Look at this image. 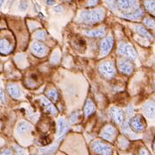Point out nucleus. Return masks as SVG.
<instances>
[{"label": "nucleus", "mask_w": 155, "mask_h": 155, "mask_svg": "<svg viewBox=\"0 0 155 155\" xmlns=\"http://www.w3.org/2000/svg\"><path fill=\"white\" fill-rule=\"evenodd\" d=\"M45 155H49V154H45Z\"/></svg>", "instance_id": "obj_38"}, {"label": "nucleus", "mask_w": 155, "mask_h": 155, "mask_svg": "<svg viewBox=\"0 0 155 155\" xmlns=\"http://www.w3.org/2000/svg\"><path fill=\"white\" fill-rule=\"evenodd\" d=\"M41 100V103L44 106V107L45 108V110L48 112V113H51V114H56L58 113V110L56 109V107L54 106V105L50 101V99H46L45 97H41L40 98Z\"/></svg>", "instance_id": "obj_12"}, {"label": "nucleus", "mask_w": 155, "mask_h": 155, "mask_svg": "<svg viewBox=\"0 0 155 155\" xmlns=\"http://www.w3.org/2000/svg\"><path fill=\"white\" fill-rule=\"evenodd\" d=\"M105 18V12L102 9H97L92 11H85L80 13V20L86 24H94L103 20Z\"/></svg>", "instance_id": "obj_1"}, {"label": "nucleus", "mask_w": 155, "mask_h": 155, "mask_svg": "<svg viewBox=\"0 0 155 155\" xmlns=\"http://www.w3.org/2000/svg\"><path fill=\"white\" fill-rule=\"evenodd\" d=\"M117 134H118L117 130L113 126H106L103 129V131L101 133V136L103 139H105L106 140L112 141L116 137Z\"/></svg>", "instance_id": "obj_10"}, {"label": "nucleus", "mask_w": 155, "mask_h": 155, "mask_svg": "<svg viewBox=\"0 0 155 155\" xmlns=\"http://www.w3.org/2000/svg\"><path fill=\"white\" fill-rule=\"evenodd\" d=\"M85 34L89 37H92V38H101V37H104L106 35V30L105 28L92 30V31L85 32Z\"/></svg>", "instance_id": "obj_19"}, {"label": "nucleus", "mask_w": 155, "mask_h": 155, "mask_svg": "<svg viewBox=\"0 0 155 155\" xmlns=\"http://www.w3.org/2000/svg\"><path fill=\"white\" fill-rule=\"evenodd\" d=\"M98 2H99V0H89V2H88V5H89V6H93V5H97V4H98Z\"/></svg>", "instance_id": "obj_33"}, {"label": "nucleus", "mask_w": 155, "mask_h": 155, "mask_svg": "<svg viewBox=\"0 0 155 155\" xmlns=\"http://www.w3.org/2000/svg\"><path fill=\"white\" fill-rule=\"evenodd\" d=\"M31 129V125L26 122V121H21L18 125V133L19 134H24L26 133Z\"/></svg>", "instance_id": "obj_20"}, {"label": "nucleus", "mask_w": 155, "mask_h": 155, "mask_svg": "<svg viewBox=\"0 0 155 155\" xmlns=\"http://www.w3.org/2000/svg\"><path fill=\"white\" fill-rule=\"evenodd\" d=\"M95 112V105L93 104L91 99H87L85 102V108H84V113L86 117L91 116L92 113Z\"/></svg>", "instance_id": "obj_18"}, {"label": "nucleus", "mask_w": 155, "mask_h": 155, "mask_svg": "<svg viewBox=\"0 0 155 155\" xmlns=\"http://www.w3.org/2000/svg\"><path fill=\"white\" fill-rule=\"evenodd\" d=\"M99 70L100 71V73L104 77L107 78H113L116 73L114 64L113 62H110V61H105L102 64H100Z\"/></svg>", "instance_id": "obj_3"}, {"label": "nucleus", "mask_w": 155, "mask_h": 155, "mask_svg": "<svg viewBox=\"0 0 155 155\" xmlns=\"http://www.w3.org/2000/svg\"><path fill=\"white\" fill-rule=\"evenodd\" d=\"M154 1H153V0H147L145 2V6L151 12H154Z\"/></svg>", "instance_id": "obj_24"}, {"label": "nucleus", "mask_w": 155, "mask_h": 155, "mask_svg": "<svg viewBox=\"0 0 155 155\" xmlns=\"http://www.w3.org/2000/svg\"><path fill=\"white\" fill-rule=\"evenodd\" d=\"M110 114L118 125H122L124 123L125 113L123 112V110H121L118 107H112L110 109Z\"/></svg>", "instance_id": "obj_8"}, {"label": "nucleus", "mask_w": 155, "mask_h": 155, "mask_svg": "<svg viewBox=\"0 0 155 155\" xmlns=\"http://www.w3.org/2000/svg\"><path fill=\"white\" fill-rule=\"evenodd\" d=\"M130 127L135 133H141L146 128V123L141 116H134L130 120Z\"/></svg>", "instance_id": "obj_6"}, {"label": "nucleus", "mask_w": 155, "mask_h": 155, "mask_svg": "<svg viewBox=\"0 0 155 155\" xmlns=\"http://www.w3.org/2000/svg\"><path fill=\"white\" fill-rule=\"evenodd\" d=\"M15 151L17 155H26V151L18 146H15Z\"/></svg>", "instance_id": "obj_27"}, {"label": "nucleus", "mask_w": 155, "mask_h": 155, "mask_svg": "<svg viewBox=\"0 0 155 155\" xmlns=\"http://www.w3.org/2000/svg\"><path fill=\"white\" fill-rule=\"evenodd\" d=\"M136 31H137L138 33H140L143 37H146V38H152V36L150 35V33L143 26H141V25L136 26Z\"/></svg>", "instance_id": "obj_23"}, {"label": "nucleus", "mask_w": 155, "mask_h": 155, "mask_svg": "<svg viewBox=\"0 0 155 155\" xmlns=\"http://www.w3.org/2000/svg\"><path fill=\"white\" fill-rule=\"evenodd\" d=\"M19 8L21 9V11H25L27 8V3L26 2H21V4L19 5Z\"/></svg>", "instance_id": "obj_32"}, {"label": "nucleus", "mask_w": 155, "mask_h": 155, "mask_svg": "<svg viewBox=\"0 0 155 155\" xmlns=\"http://www.w3.org/2000/svg\"><path fill=\"white\" fill-rule=\"evenodd\" d=\"M7 90L9 94L11 95V97H12L13 99H19L20 98L21 91H20V88L18 87V85L11 84V85H8Z\"/></svg>", "instance_id": "obj_13"}, {"label": "nucleus", "mask_w": 155, "mask_h": 155, "mask_svg": "<svg viewBox=\"0 0 155 155\" xmlns=\"http://www.w3.org/2000/svg\"><path fill=\"white\" fill-rule=\"evenodd\" d=\"M0 155H12V152L10 149H4L1 153Z\"/></svg>", "instance_id": "obj_30"}, {"label": "nucleus", "mask_w": 155, "mask_h": 155, "mask_svg": "<svg viewBox=\"0 0 155 155\" xmlns=\"http://www.w3.org/2000/svg\"><path fill=\"white\" fill-rule=\"evenodd\" d=\"M47 94V98L50 99L51 100H53V101H57L58 99V92L55 89H50L46 92Z\"/></svg>", "instance_id": "obj_22"}, {"label": "nucleus", "mask_w": 155, "mask_h": 155, "mask_svg": "<svg viewBox=\"0 0 155 155\" xmlns=\"http://www.w3.org/2000/svg\"><path fill=\"white\" fill-rule=\"evenodd\" d=\"M12 46L6 38L0 39V53L8 54L12 51Z\"/></svg>", "instance_id": "obj_14"}, {"label": "nucleus", "mask_w": 155, "mask_h": 155, "mask_svg": "<svg viewBox=\"0 0 155 155\" xmlns=\"http://www.w3.org/2000/svg\"><path fill=\"white\" fill-rule=\"evenodd\" d=\"M119 8L125 12H132L138 9V0H118Z\"/></svg>", "instance_id": "obj_5"}, {"label": "nucleus", "mask_w": 155, "mask_h": 155, "mask_svg": "<svg viewBox=\"0 0 155 155\" xmlns=\"http://www.w3.org/2000/svg\"><path fill=\"white\" fill-rule=\"evenodd\" d=\"M54 3H55V0H47V1H46V4H47L48 5H52Z\"/></svg>", "instance_id": "obj_36"}, {"label": "nucleus", "mask_w": 155, "mask_h": 155, "mask_svg": "<svg viewBox=\"0 0 155 155\" xmlns=\"http://www.w3.org/2000/svg\"><path fill=\"white\" fill-rule=\"evenodd\" d=\"M92 151L99 155H112L113 154V147L102 141H94L92 145Z\"/></svg>", "instance_id": "obj_2"}, {"label": "nucleus", "mask_w": 155, "mask_h": 155, "mask_svg": "<svg viewBox=\"0 0 155 155\" xmlns=\"http://www.w3.org/2000/svg\"><path fill=\"white\" fill-rule=\"evenodd\" d=\"M5 1V0H0V8L3 6V5H4Z\"/></svg>", "instance_id": "obj_37"}, {"label": "nucleus", "mask_w": 155, "mask_h": 155, "mask_svg": "<svg viewBox=\"0 0 155 155\" xmlns=\"http://www.w3.org/2000/svg\"><path fill=\"white\" fill-rule=\"evenodd\" d=\"M142 16H143V11H142V9H140V8L136 9L135 11L132 12L126 13V14L123 15V17H124V18H128V19H132V20H137V19H140Z\"/></svg>", "instance_id": "obj_17"}, {"label": "nucleus", "mask_w": 155, "mask_h": 155, "mask_svg": "<svg viewBox=\"0 0 155 155\" xmlns=\"http://www.w3.org/2000/svg\"><path fill=\"white\" fill-rule=\"evenodd\" d=\"M59 60H60V52H59V51H56L52 54L51 58V63L58 64L59 62Z\"/></svg>", "instance_id": "obj_25"}, {"label": "nucleus", "mask_w": 155, "mask_h": 155, "mask_svg": "<svg viewBox=\"0 0 155 155\" xmlns=\"http://www.w3.org/2000/svg\"><path fill=\"white\" fill-rule=\"evenodd\" d=\"M144 112L146 115L149 118H153L154 117L155 108L154 102L153 101H148L144 105Z\"/></svg>", "instance_id": "obj_15"}, {"label": "nucleus", "mask_w": 155, "mask_h": 155, "mask_svg": "<svg viewBox=\"0 0 155 155\" xmlns=\"http://www.w3.org/2000/svg\"><path fill=\"white\" fill-rule=\"evenodd\" d=\"M78 119V114L77 113H73L71 116L70 118V122L71 124H73V123H75V122H77Z\"/></svg>", "instance_id": "obj_29"}, {"label": "nucleus", "mask_w": 155, "mask_h": 155, "mask_svg": "<svg viewBox=\"0 0 155 155\" xmlns=\"http://www.w3.org/2000/svg\"><path fill=\"white\" fill-rule=\"evenodd\" d=\"M5 92H4V91L0 88V101H1L2 103H4V102H5Z\"/></svg>", "instance_id": "obj_31"}, {"label": "nucleus", "mask_w": 155, "mask_h": 155, "mask_svg": "<svg viewBox=\"0 0 155 155\" xmlns=\"http://www.w3.org/2000/svg\"><path fill=\"white\" fill-rule=\"evenodd\" d=\"M57 149H58V145H52L48 147L41 148L40 152L43 153H45V154H51V153H53L54 152H56Z\"/></svg>", "instance_id": "obj_21"}, {"label": "nucleus", "mask_w": 155, "mask_h": 155, "mask_svg": "<svg viewBox=\"0 0 155 155\" xmlns=\"http://www.w3.org/2000/svg\"><path fill=\"white\" fill-rule=\"evenodd\" d=\"M118 52L120 55L127 57L130 59H135L137 58V52L133 45L129 44H120L118 49Z\"/></svg>", "instance_id": "obj_4"}, {"label": "nucleus", "mask_w": 155, "mask_h": 155, "mask_svg": "<svg viewBox=\"0 0 155 155\" xmlns=\"http://www.w3.org/2000/svg\"><path fill=\"white\" fill-rule=\"evenodd\" d=\"M67 130V123L64 120V118H60L58 121V137L60 138L61 136H63L65 134Z\"/></svg>", "instance_id": "obj_16"}, {"label": "nucleus", "mask_w": 155, "mask_h": 155, "mask_svg": "<svg viewBox=\"0 0 155 155\" xmlns=\"http://www.w3.org/2000/svg\"><path fill=\"white\" fill-rule=\"evenodd\" d=\"M54 11H55V12H62V11H63V7H62L61 5H58V6H56V7H55Z\"/></svg>", "instance_id": "obj_35"}, {"label": "nucleus", "mask_w": 155, "mask_h": 155, "mask_svg": "<svg viewBox=\"0 0 155 155\" xmlns=\"http://www.w3.org/2000/svg\"><path fill=\"white\" fill-rule=\"evenodd\" d=\"M31 50L32 52L38 57L45 56L48 52V48L45 45L38 42L33 43V45H31Z\"/></svg>", "instance_id": "obj_9"}, {"label": "nucleus", "mask_w": 155, "mask_h": 155, "mask_svg": "<svg viewBox=\"0 0 155 155\" xmlns=\"http://www.w3.org/2000/svg\"><path fill=\"white\" fill-rule=\"evenodd\" d=\"M45 37H46V33H45V31H38L35 34L36 38H38V39H39V40L45 39Z\"/></svg>", "instance_id": "obj_26"}, {"label": "nucleus", "mask_w": 155, "mask_h": 155, "mask_svg": "<svg viewBox=\"0 0 155 155\" xmlns=\"http://www.w3.org/2000/svg\"><path fill=\"white\" fill-rule=\"evenodd\" d=\"M140 155H149V153H148L147 149H142L140 153Z\"/></svg>", "instance_id": "obj_34"}, {"label": "nucleus", "mask_w": 155, "mask_h": 155, "mask_svg": "<svg viewBox=\"0 0 155 155\" xmlns=\"http://www.w3.org/2000/svg\"><path fill=\"white\" fill-rule=\"evenodd\" d=\"M113 38L112 36L106 37L100 44V55L106 56L113 46Z\"/></svg>", "instance_id": "obj_7"}, {"label": "nucleus", "mask_w": 155, "mask_h": 155, "mask_svg": "<svg viewBox=\"0 0 155 155\" xmlns=\"http://www.w3.org/2000/svg\"><path fill=\"white\" fill-rule=\"evenodd\" d=\"M145 24L150 28H154V21L152 20L151 18H146L145 19Z\"/></svg>", "instance_id": "obj_28"}, {"label": "nucleus", "mask_w": 155, "mask_h": 155, "mask_svg": "<svg viewBox=\"0 0 155 155\" xmlns=\"http://www.w3.org/2000/svg\"><path fill=\"white\" fill-rule=\"evenodd\" d=\"M119 68L123 73L127 75L131 74L134 71V65L128 60H120L119 63Z\"/></svg>", "instance_id": "obj_11"}]
</instances>
